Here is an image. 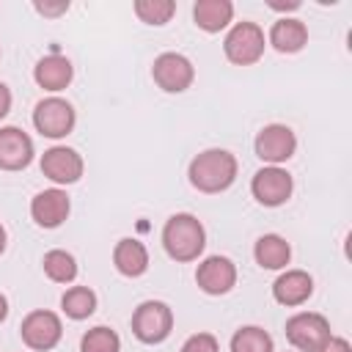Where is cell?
Listing matches in <instances>:
<instances>
[{
  "label": "cell",
  "instance_id": "1",
  "mask_svg": "<svg viewBox=\"0 0 352 352\" xmlns=\"http://www.w3.org/2000/svg\"><path fill=\"white\" fill-rule=\"evenodd\" d=\"M236 157L228 148H206L198 157H192L187 168V179L198 192H223L236 182Z\"/></svg>",
  "mask_w": 352,
  "mask_h": 352
},
{
  "label": "cell",
  "instance_id": "2",
  "mask_svg": "<svg viewBox=\"0 0 352 352\" xmlns=\"http://www.w3.org/2000/svg\"><path fill=\"white\" fill-rule=\"evenodd\" d=\"M162 248L173 261H195L206 248L204 223L190 212H176L162 226Z\"/></svg>",
  "mask_w": 352,
  "mask_h": 352
},
{
  "label": "cell",
  "instance_id": "3",
  "mask_svg": "<svg viewBox=\"0 0 352 352\" xmlns=\"http://www.w3.org/2000/svg\"><path fill=\"white\" fill-rule=\"evenodd\" d=\"M173 330V311L162 300H143L132 314V333L143 344H162Z\"/></svg>",
  "mask_w": 352,
  "mask_h": 352
},
{
  "label": "cell",
  "instance_id": "4",
  "mask_svg": "<svg viewBox=\"0 0 352 352\" xmlns=\"http://www.w3.org/2000/svg\"><path fill=\"white\" fill-rule=\"evenodd\" d=\"M330 336V322L316 311H300L286 322V338L297 352H319Z\"/></svg>",
  "mask_w": 352,
  "mask_h": 352
},
{
  "label": "cell",
  "instance_id": "5",
  "mask_svg": "<svg viewBox=\"0 0 352 352\" xmlns=\"http://www.w3.org/2000/svg\"><path fill=\"white\" fill-rule=\"evenodd\" d=\"M77 124V113L72 107V102L60 99V96H47L41 102H36L33 107V126L38 135L44 138H66Z\"/></svg>",
  "mask_w": 352,
  "mask_h": 352
},
{
  "label": "cell",
  "instance_id": "6",
  "mask_svg": "<svg viewBox=\"0 0 352 352\" xmlns=\"http://www.w3.org/2000/svg\"><path fill=\"white\" fill-rule=\"evenodd\" d=\"M264 47H267V38H264V30L256 25V22H236L226 41H223V52L231 63L236 66H250L256 63L261 55H264Z\"/></svg>",
  "mask_w": 352,
  "mask_h": 352
},
{
  "label": "cell",
  "instance_id": "7",
  "mask_svg": "<svg viewBox=\"0 0 352 352\" xmlns=\"http://www.w3.org/2000/svg\"><path fill=\"white\" fill-rule=\"evenodd\" d=\"M292 190H294V179L286 168L280 165H264L253 173L250 179V192L253 198L261 204V206H283L289 198H292Z\"/></svg>",
  "mask_w": 352,
  "mask_h": 352
},
{
  "label": "cell",
  "instance_id": "8",
  "mask_svg": "<svg viewBox=\"0 0 352 352\" xmlns=\"http://www.w3.org/2000/svg\"><path fill=\"white\" fill-rule=\"evenodd\" d=\"M19 336L25 341L28 349L33 352H50L58 346L60 336H63V324H60V316L52 314V311H30L22 324H19Z\"/></svg>",
  "mask_w": 352,
  "mask_h": 352
},
{
  "label": "cell",
  "instance_id": "9",
  "mask_svg": "<svg viewBox=\"0 0 352 352\" xmlns=\"http://www.w3.org/2000/svg\"><path fill=\"white\" fill-rule=\"evenodd\" d=\"M151 77H154V82L165 94H182V91H187L192 85L195 69H192V60L187 55H182V52H162L151 63Z\"/></svg>",
  "mask_w": 352,
  "mask_h": 352
},
{
  "label": "cell",
  "instance_id": "10",
  "mask_svg": "<svg viewBox=\"0 0 352 352\" xmlns=\"http://www.w3.org/2000/svg\"><path fill=\"white\" fill-rule=\"evenodd\" d=\"M253 148H256V157L267 165H280L286 160L294 157L297 151V135L292 126L286 124H267L258 129L256 140H253Z\"/></svg>",
  "mask_w": 352,
  "mask_h": 352
},
{
  "label": "cell",
  "instance_id": "11",
  "mask_svg": "<svg viewBox=\"0 0 352 352\" xmlns=\"http://www.w3.org/2000/svg\"><path fill=\"white\" fill-rule=\"evenodd\" d=\"M195 283L212 297L228 294L236 286V264L228 256H206L195 270Z\"/></svg>",
  "mask_w": 352,
  "mask_h": 352
},
{
  "label": "cell",
  "instance_id": "12",
  "mask_svg": "<svg viewBox=\"0 0 352 352\" xmlns=\"http://www.w3.org/2000/svg\"><path fill=\"white\" fill-rule=\"evenodd\" d=\"M41 173L50 179V182H55L58 187L60 184H74V182H80V176H82V170H85V162H82V157L74 151V148H69V146H52V148H47L44 154H41Z\"/></svg>",
  "mask_w": 352,
  "mask_h": 352
},
{
  "label": "cell",
  "instance_id": "13",
  "mask_svg": "<svg viewBox=\"0 0 352 352\" xmlns=\"http://www.w3.org/2000/svg\"><path fill=\"white\" fill-rule=\"evenodd\" d=\"M69 212H72V201H69L66 190H60V187H47L41 192H36L30 201V217L41 228L63 226Z\"/></svg>",
  "mask_w": 352,
  "mask_h": 352
},
{
  "label": "cell",
  "instance_id": "14",
  "mask_svg": "<svg viewBox=\"0 0 352 352\" xmlns=\"http://www.w3.org/2000/svg\"><path fill=\"white\" fill-rule=\"evenodd\" d=\"M33 140L19 126H0V170H22L33 162Z\"/></svg>",
  "mask_w": 352,
  "mask_h": 352
},
{
  "label": "cell",
  "instance_id": "15",
  "mask_svg": "<svg viewBox=\"0 0 352 352\" xmlns=\"http://www.w3.org/2000/svg\"><path fill=\"white\" fill-rule=\"evenodd\" d=\"M311 294H314V278H311L305 270H286V272H280V275L275 278V283H272V297H275V302L289 305V308L302 305Z\"/></svg>",
  "mask_w": 352,
  "mask_h": 352
},
{
  "label": "cell",
  "instance_id": "16",
  "mask_svg": "<svg viewBox=\"0 0 352 352\" xmlns=\"http://www.w3.org/2000/svg\"><path fill=\"white\" fill-rule=\"evenodd\" d=\"M72 77H74L72 60H69L66 55H58V52L38 58V63L33 66V80H36V85L44 88V91H52V94H55V91H63V88L72 82Z\"/></svg>",
  "mask_w": 352,
  "mask_h": 352
},
{
  "label": "cell",
  "instance_id": "17",
  "mask_svg": "<svg viewBox=\"0 0 352 352\" xmlns=\"http://www.w3.org/2000/svg\"><path fill=\"white\" fill-rule=\"evenodd\" d=\"M113 264L121 275L126 278H140L146 270H148V250L140 239L135 236H124L116 242L113 248Z\"/></svg>",
  "mask_w": 352,
  "mask_h": 352
},
{
  "label": "cell",
  "instance_id": "18",
  "mask_svg": "<svg viewBox=\"0 0 352 352\" xmlns=\"http://www.w3.org/2000/svg\"><path fill=\"white\" fill-rule=\"evenodd\" d=\"M267 41L272 44V50H278L283 55H292V52H300L308 44V28H305V22H300L294 16H280L270 28Z\"/></svg>",
  "mask_w": 352,
  "mask_h": 352
},
{
  "label": "cell",
  "instance_id": "19",
  "mask_svg": "<svg viewBox=\"0 0 352 352\" xmlns=\"http://www.w3.org/2000/svg\"><path fill=\"white\" fill-rule=\"evenodd\" d=\"M253 258L261 270H286L292 261V248L280 234H261L253 245Z\"/></svg>",
  "mask_w": 352,
  "mask_h": 352
},
{
  "label": "cell",
  "instance_id": "20",
  "mask_svg": "<svg viewBox=\"0 0 352 352\" xmlns=\"http://www.w3.org/2000/svg\"><path fill=\"white\" fill-rule=\"evenodd\" d=\"M192 19L206 33H220L234 19V3L231 0H198L192 6Z\"/></svg>",
  "mask_w": 352,
  "mask_h": 352
},
{
  "label": "cell",
  "instance_id": "21",
  "mask_svg": "<svg viewBox=\"0 0 352 352\" xmlns=\"http://www.w3.org/2000/svg\"><path fill=\"white\" fill-rule=\"evenodd\" d=\"M41 267H44V275L55 283H72L77 278V258L60 248L47 250L41 258Z\"/></svg>",
  "mask_w": 352,
  "mask_h": 352
},
{
  "label": "cell",
  "instance_id": "22",
  "mask_svg": "<svg viewBox=\"0 0 352 352\" xmlns=\"http://www.w3.org/2000/svg\"><path fill=\"white\" fill-rule=\"evenodd\" d=\"M60 308H63V314H66L69 319H74V322L88 319V316L96 311V294H94V289H88V286H72V289L63 292Z\"/></svg>",
  "mask_w": 352,
  "mask_h": 352
},
{
  "label": "cell",
  "instance_id": "23",
  "mask_svg": "<svg viewBox=\"0 0 352 352\" xmlns=\"http://www.w3.org/2000/svg\"><path fill=\"white\" fill-rule=\"evenodd\" d=\"M231 352H275V344L264 327L245 324L231 336Z\"/></svg>",
  "mask_w": 352,
  "mask_h": 352
},
{
  "label": "cell",
  "instance_id": "24",
  "mask_svg": "<svg viewBox=\"0 0 352 352\" xmlns=\"http://www.w3.org/2000/svg\"><path fill=\"white\" fill-rule=\"evenodd\" d=\"M80 352H121V338L113 327L96 324L80 338Z\"/></svg>",
  "mask_w": 352,
  "mask_h": 352
},
{
  "label": "cell",
  "instance_id": "25",
  "mask_svg": "<svg viewBox=\"0 0 352 352\" xmlns=\"http://www.w3.org/2000/svg\"><path fill=\"white\" fill-rule=\"evenodd\" d=\"M135 14L140 22L160 28L170 22V16L176 14V3L173 0H135Z\"/></svg>",
  "mask_w": 352,
  "mask_h": 352
},
{
  "label": "cell",
  "instance_id": "26",
  "mask_svg": "<svg viewBox=\"0 0 352 352\" xmlns=\"http://www.w3.org/2000/svg\"><path fill=\"white\" fill-rule=\"evenodd\" d=\"M179 352H220V344L212 333H195L182 344Z\"/></svg>",
  "mask_w": 352,
  "mask_h": 352
},
{
  "label": "cell",
  "instance_id": "27",
  "mask_svg": "<svg viewBox=\"0 0 352 352\" xmlns=\"http://www.w3.org/2000/svg\"><path fill=\"white\" fill-rule=\"evenodd\" d=\"M33 8L41 14V16H50V19H55V16H60V14H66L69 11V0H58V3H41V0H36L33 3Z\"/></svg>",
  "mask_w": 352,
  "mask_h": 352
},
{
  "label": "cell",
  "instance_id": "28",
  "mask_svg": "<svg viewBox=\"0 0 352 352\" xmlns=\"http://www.w3.org/2000/svg\"><path fill=\"white\" fill-rule=\"evenodd\" d=\"M319 352H352V344L346 338H338V336H330V341L319 349Z\"/></svg>",
  "mask_w": 352,
  "mask_h": 352
},
{
  "label": "cell",
  "instance_id": "29",
  "mask_svg": "<svg viewBox=\"0 0 352 352\" xmlns=\"http://www.w3.org/2000/svg\"><path fill=\"white\" fill-rule=\"evenodd\" d=\"M11 102H14V96H11V88H8L6 82H0V121L8 116V110H11Z\"/></svg>",
  "mask_w": 352,
  "mask_h": 352
},
{
  "label": "cell",
  "instance_id": "30",
  "mask_svg": "<svg viewBox=\"0 0 352 352\" xmlns=\"http://www.w3.org/2000/svg\"><path fill=\"white\" fill-rule=\"evenodd\" d=\"M267 6L275 8V11H297V8H300V0H286V3H280V0H270Z\"/></svg>",
  "mask_w": 352,
  "mask_h": 352
},
{
  "label": "cell",
  "instance_id": "31",
  "mask_svg": "<svg viewBox=\"0 0 352 352\" xmlns=\"http://www.w3.org/2000/svg\"><path fill=\"white\" fill-rule=\"evenodd\" d=\"M6 316H8V300L6 294H0V322H6Z\"/></svg>",
  "mask_w": 352,
  "mask_h": 352
},
{
  "label": "cell",
  "instance_id": "32",
  "mask_svg": "<svg viewBox=\"0 0 352 352\" xmlns=\"http://www.w3.org/2000/svg\"><path fill=\"white\" fill-rule=\"evenodd\" d=\"M6 242H8V236H6V228H3V223H0V256L6 253Z\"/></svg>",
  "mask_w": 352,
  "mask_h": 352
}]
</instances>
